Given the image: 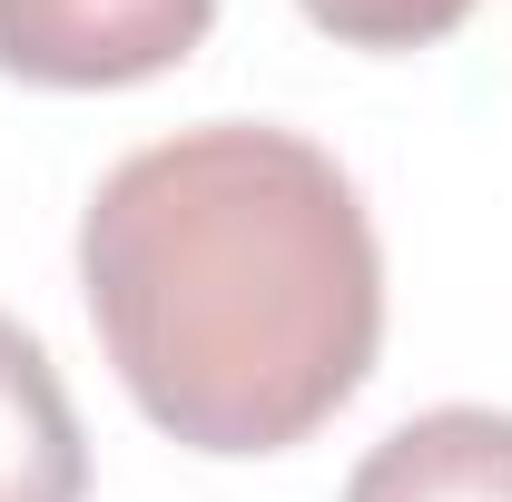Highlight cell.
I'll list each match as a JSON object with an SVG mask.
<instances>
[{
    "label": "cell",
    "instance_id": "6da1fadb",
    "mask_svg": "<svg viewBox=\"0 0 512 502\" xmlns=\"http://www.w3.org/2000/svg\"><path fill=\"white\" fill-rule=\"evenodd\" d=\"M79 306L128 404L207 463L316 443L375 375L384 247L316 138L197 119L79 207Z\"/></svg>",
    "mask_w": 512,
    "mask_h": 502
},
{
    "label": "cell",
    "instance_id": "7a4b0ae2",
    "mask_svg": "<svg viewBox=\"0 0 512 502\" xmlns=\"http://www.w3.org/2000/svg\"><path fill=\"white\" fill-rule=\"evenodd\" d=\"M217 0H0V79L20 89H138L197 60Z\"/></svg>",
    "mask_w": 512,
    "mask_h": 502
},
{
    "label": "cell",
    "instance_id": "3957f363",
    "mask_svg": "<svg viewBox=\"0 0 512 502\" xmlns=\"http://www.w3.org/2000/svg\"><path fill=\"white\" fill-rule=\"evenodd\" d=\"M345 502H512V414L503 404L404 414L384 443H365Z\"/></svg>",
    "mask_w": 512,
    "mask_h": 502
},
{
    "label": "cell",
    "instance_id": "5b68a950",
    "mask_svg": "<svg viewBox=\"0 0 512 502\" xmlns=\"http://www.w3.org/2000/svg\"><path fill=\"white\" fill-rule=\"evenodd\" d=\"M325 40L345 50H375V60H404V50H434L473 20V0H296Z\"/></svg>",
    "mask_w": 512,
    "mask_h": 502
},
{
    "label": "cell",
    "instance_id": "277c9868",
    "mask_svg": "<svg viewBox=\"0 0 512 502\" xmlns=\"http://www.w3.org/2000/svg\"><path fill=\"white\" fill-rule=\"evenodd\" d=\"M0 502H89L79 404L20 315H0Z\"/></svg>",
    "mask_w": 512,
    "mask_h": 502
}]
</instances>
